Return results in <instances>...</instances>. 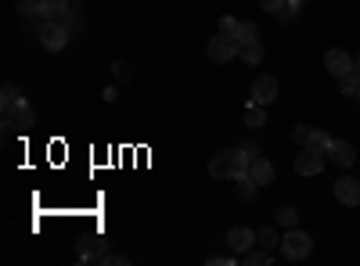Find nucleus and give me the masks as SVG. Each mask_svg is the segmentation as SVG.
<instances>
[{"mask_svg": "<svg viewBox=\"0 0 360 266\" xmlns=\"http://www.w3.org/2000/svg\"><path fill=\"white\" fill-rule=\"evenodd\" d=\"M328 159H332L335 166H342V169H349V166L356 162V152H353L349 140H335V137H332V144H328Z\"/></svg>", "mask_w": 360, "mask_h": 266, "instance_id": "nucleus-10", "label": "nucleus"}, {"mask_svg": "<svg viewBox=\"0 0 360 266\" xmlns=\"http://www.w3.org/2000/svg\"><path fill=\"white\" fill-rule=\"evenodd\" d=\"M328 162V152H317V147H303V155H295V173L299 176H317Z\"/></svg>", "mask_w": 360, "mask_h": 266, "instance_id": "nucleus-5", "label": "nucleus"}, {"mask_svg": "<svg viewBox=\"0 0 360 266\" xmlns=\"http://www.w3.org/2000/svg\"><path fill=\"white\" fill-rule=\"evenodd\" d=\"M62 22H65V25L72 29V36H79V33H83V18H79V8H72V11H69V15H65Z\"/></svg>", "mask_w": 360, "mask_h": 266, "instance_id": "nucleus-23", "label": "nucleus"}, {"mask_svg": "<svg viewBox=\"0 0 360 266\" xmlns=\"http://www.w3.org/2000/svg\"><path fill=\"white\" fill-rule=\"evenodd\" d=\"M33 4H37V0H33Z\"/></svg>", "mask_w": 360, "mask_h": 266, "instance_id": "nucleus-33", "label": "nucleus"}, {"mask_svg": "<svg viewBox=\"0 0 360 266\" xmlns=\"http://www.w3.org/2000/svg\"><path fill=\"white\" fill-rule=\"evenodd\" d=\"M98 262H101V266H127L130 259H127V255H112V252H105Z\"/></svg>", "mask_w": 360, "mask_h": 266, "instance_id": "nucleus-25", "label": "nucleus"}, {"mask_svg": "<svg viewBox=\"0 0 360 266\" xmlns=\"http://www.w3.org/2000/svg\"><path fill=\"white\" fill-rule=\"evenodd\" d=\"M18 101H25V98H22V91H18L15 83H4V91H0V105H4V108H15Z\"/></svg>", "mask_w": 360, "mask_h": 266, "instance_id": "nucleus-19", "label": "nucleus"}, {"mask_svg": "<svg viewBox=\"0 0 360 266\" xmlns=\"http://www.w3.org/2000/svg\"><path fill=\"white\" fill-rule=\"evenodd\" d=\"M37 123V115H33V108H29L25 101H18L15 108H4V126L8 130H29Z\"/></svg>", "mask_w": 360, "mask_h": 266, "instance_id": "nucleus-7", "label": "nucleus"}, {"mask_svg": "<svg viewBox=\"0 0 360 266\" xmlns=\"http://www.w3.org/2000/svg\"><path fill=\"white\" fill-rule=\"evenodd\" d=\"M249 101H256V105H263V108L274 105V101H278V79H274V76H256Z\"/></svg>", "mask_w": 360, "mask_h": 266, "instance_id": "nucleus-6", "label": "nucleus"}, {"mask_svg": "<svg viewBox=\"0 0 360 266\" xmlns=\"http://www.w3.org/2000/svg\"><path fill=\"white\" fill-rule=\"evenodd\" d=\"M292 4H299V8H303V4H307V0H292Z\"/></svg>", "mask_w": 360, "mask_h": 266, "instance_id": "nucleus-31", "label": "nucleus"}, {"mask_svg": "<svg viewBox=\"0 0 360 266\" xmlns=\"http://www.w3.org/2000/svg\"><path fill=\"white\" fill-rule=\"evenodd\" d=\"M234 184H238V198H242V201H256L259 184L252 180V176H242V180H234Z\"/></svg>", "mask_w": 360, "mask_h": 266, "instance_id": "nucleus-18", "label": "nucleus"}, {"mask_svg": "<svg viewBox=\"0 0 360 266\" xmlns=\"http://www.w3.org/2000/svg\"><path fill=\"white\" fill-rule=\"evenodd\" d=\"M332 191H335V198L342 205H360V180H356V176H339Z\"/></svg>", "mask_w": 360, "mask_h": 266, "instance_id": "nucleus-9", "label": "nucleus"}, {"mask_svg": "<svg viewBox=\"0 0 360 266\" xmlns=\"http://www.w3.org/2000/svg\"><path fill=\"white\" fill-rule=\"evenodd\" d=\"M259 4H263V11H270V15H281L288 0H259Z\"/></svg>", "mask_w": 360, "mask_h": 266, "instance_id": "nucleus-26", "label": "nucleus"}, {"mask_svg": "<svg viewBox=\"0 0 360 266\" xmlns=\"http://www.w3.org/2000/svg\"><path fill=\"white\" fill-rule=\"evenodd\" d=\"M356 69H360V58H356Z\"/></svg>", "mask_w": 360, "mask_h": 266, "instance_id": "nucleus-32", "label": "nucleus"}, {"mask_svg": "<svg viewBox=\"0 0 360 266\" xmlns=\"http://www.w3.org/2000/svg\"><path fill=\"white\" fill-rule=\"evenodd\" d=\"M72 11V0H37V15L47 22V18H65Z\"/></svg>", "mask_w": 360, "mask_h": 266, "instance_id": "nucleus-13", "label": "nucleus"}, {"mask_svg": "<svg viewBox=\"0 0 360 266\" xmlns=\"http://www.w3.org/2000/svg\"><path fill=\"white\" fill-rule=\"evenodd\" d=\"M69 40H76V36H72V29H69L62 18H47V22L40 25V44H44L51 54L65 51V47H69Z\"/></svg>", "mask_w": 360, "mask_h": 266, "instance_id": "nucleus-3", "label": "nucleus"}, {"mask_svg": "<svg viewBox=\"0 0 360 266\" xmlns=\"http://www.w3.org/2000/svg\"><path fill=\"white\" fill-rule=\"evenodd\" d=\"M238 58H242V62L252 69V65H259L263 62V47H259V40H252V44H242L238 47Z\"/></svg>", "mask_w": 360, "mask_h": 266, "instance_id": "nucleus-14", "label": "nucleus"}, {"mask_svg": "<svg viewBox=\"0 0 360 266\" xmlns=\"http://www.w3.org/2000/svg\"><path fill=\"white\" fill-rule=\"evenodd\" d=\"M256 155H259L256 144L227 147V152L213 155V162H209V176H217V180H242V176H249V166H252Z\"/></svg>", "mask_w": 360, "mask_h": 266, "instance_id": "nucleus-1", "label": "nucleus"}, {"mask_svg": "<svg viewBox=\"0 0 360 266\" xmlns=\"http://www.w3.org/2000/svg\"><path fill=\"white\" fill-rule=\"evenodd\" d=\"M112 69H115V79H119V83H130V65H127V62H115Z\"/></svg>", "mask_w": 360, "mask_h": 266, "instance_id": "nucleus-28", "label": "nucleus"}, {"mask_svg": "<svg viewBox=\"0 0 360 266\" xmlns=\"http://www.w3.org/2000/svg\"><path fill=\"white\" fill-rule=\"evenodd\" d=\"M328 144H332V137H328L324 130H314L310 140H307V147H317V152H328Z\"/></svg>", "mask_w": 360, "mask_h": 266, "instance_id": "nucleus-22", "label": "nucleus"}, {"mask_svg": "<svg viewBox=\"0 0 360 266\" xmlns=\"http://www.w3.org/2000/svg\"><path fill=\"white\" fill-rule=\"evenodd\" d=\"M209 262H213V266H220V262H224V266H227V262H234V259H231V255H209Z\"/></svg>", "mask_w": 360, "mask_h": 266, "instance_id": "nucleus-30", "label": "nucleus"}, {"mask_svg": "<svg viewBox=\"0 0 360 266\" xmlns=\"http://www.w3.org/2000/svg\"><path fill=\"white\" fill-rule=\"evenodd\" d=\"M242 259H245V266H270L274 262V255H270V248H249V252H242Z\"/></svg>", "mask_w": 360, "mask_h": 266, "instance_id": "nucleus-17", "label": "nucleus"}, {"mask_svg": "<svg viewBox=\"0 0 360 266\" xmlns=\"http://www.w3.org/2000/svg\"><path fill=\"white\" fill-rule=\"evenodd\" d=\"M249 176L259 184V187H266V184H274V176H278V169H274V162L270 159H252V166H249Z\"/></svg>", "mask_w": 360, "mask_h": 266, "instance_id": "nucleus-12", "label": "nucleus"}, {"mask_svg": "<svg viewBox=\"0 0 360 266\" xmlns=\"http://www.w3.org/2000/svg\"><path fill=\"white\" fill-rule=\"evenodd\" d=\"M299 11H303V8H299V4H292V0H288V4H285V11H281L278 18H281V22H295V18H299Z\"/></svg>", "mask_w": 360, "mask_h": 266, "instance_id": "nucleus-27", "label": "nucleus"}, {"mask_svg": "<svg viewBox=\"0 0 360 266\" xmlns=\"http://www.w3.org/2000/svg\"><path fill=\"white\" fill-rule=\"evenodd\" d=\"M278 223L288 230V227H299V209H295V205H281V209H278Z\"/></svg>", "mask_w": 360, "mask_h": 266, "instance_id": "nucleus-21", "label": "nucleus"}, {"mask_svg": "<svg viewBox=\"0 0 360 266\" xmlns=\"http://www.w3.org/2000/svg\"><path fill=\"white\" fill-rule=\"evenodd\" d=\"M234 25H238V18H227V15H224V18H220V33L231 36V33H234Z\"/></svg>", "mask_w": 360, "mask_h": 266, "instance_id": "nucleus-29", "label": "nucleus"}, {"mask_svg": "<svg viewBox=\"0 0 360 266\" xmlns=\"http://www.w3.org/2000/svg\"><path fill=\"white\" fill-rule=\"evenodd\" d=\"M256 245H263V248H278V245H281L278 230H274V227H263V230H256Z\"/></svg>", "mask_w": 360, "mask_h": 266, "instance_id": "nucleus-20", "label": "nucleus"}, {"mask_svg": "<svg viewBox=\"0 0 360 266\" xmlns=\"http://www.w3.org/2000/svg\"><path fill=\"white\" fill-rule=\"evenodd\" d=\"M310 133H314V126H307V123L292 130V137H295V144H303V147H307V140H310Z\"/></svg>", "mask_w": 360, "mask_h": 266, "instance_id": "nucleus-24", "label": "nucleus"}, {"mask_svg": "<svg viewBox=\"0 0 360 266\" xmlns=\"http://www.w3.org/2000/svg\"><path fill=\"white\" fill-rule=\"evenodd\" d=\"M227 245H231V252L242 255V252H249V248L256 245V234H252L249 227H231V230H227Z\"/></svg>", "mask_w": 360, "mask_h": 266, "instance_id": "nucleus-11", "label": "nucleus"}, {"mask_svg": "<svg viewBox=\"0 0 360 266\" xmlns=\"http://www.w3.org/2000/svg\"><path fill=\"white\" fill-rule=\"evenodd\" d=\"M231 36H234L238 44H252V40H259V29H256V22H238Z\"/></svg>", "mask_w": 360, "mask_h": 266, "instance_id": "nucleus-16", "label": "nucleus"}, {"mask_svg": "<svg viewBox=\"0 0 360 266\" xmlns=\"http://www.w3.org/2000/svg\"><path fill=\"white\" fill-rule=\"evenodd\" d=\"M324 69H328V72H332V76L339 79V76L353 72V69H356V62H353V58H349L342 47H332V51L324 54Z\"/></svg>", "mask_w": 360, "mask_h": 266, "instance_id": "nucleus-8", "label": "nucleus"}, {"mask_svg": "<svg viewBox=\"0 0 360 266\" xmlns=\"http://www.w3.org/2000/svg\"><path fill=\"white\" fill-rule=\"evenodd\" d=\"M245 126H249V130H259V126H266V108H263V105L249 101V108H245Z\"/></svg>", "mask_w": 360, "mask_h": 266, "instance_id": "nucleus-15", "label": "nucleus"}, {"mask_svg": "<svg viewBox=\"0 0 360 266\" xmlns=\"http://www.w3.org/2000/svg\"><path fill=\"white\" fill-rule=\"evenodd\" d=\"M310 252H314V241H310V234H307V230L288 227V230L281 234V255H285L288 262H303Z\"/></svg>", "mask_w": 360, "mask_h": 266, "instance_id": "nucleus-2", "label": "nucleus"}, {"mask_svg": "<svg viewBox=\"0 0 360 266\" xmlns=\"http://www.w3.org/2000/svg\"><path fill=\"white\" fill-rule=\"evenodd\" d=\"M238 47H242V44H238L234 36H227V33H217L213 40L205 44V54H209V62H213V65H227L231 58H238Z\"/></svg>", "mask_w": 360, "mask_h": 266, "instance_id": "nucleus-4", "label": "nucleus"}]
</instances>
